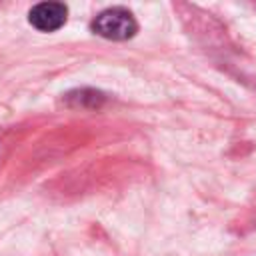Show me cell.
Instances as JSON below:
<instances>
[{
    "instance_id": "1",
    "label": "cell",
    "mask_w": 256,
    "mask_h": 256,
    "mask_svg": "<svg viewBox=\"0 0 256 256\" xmlns=\"http://www.w3.org/2000/svg\"><path fill=\"white\" fill-rule=\"evenodd\" d=\"M92 30L98 36L108 40H128L138 32V22L130 10L114 6L108 10H102L92 20Z\"/></svg>"
},
{
    "instance_id": "2",
    "label": "cell",
    "mask_w": 256,
    "mask_h": 256,
    "mask_svg": "<svg viewBox=\"0 0 256 256\" xmlns=\"http://www.w3.org/2000/svg\"><path fill=\"white\" fill-rule=\"evenodd\" d=\"M68 18V8L62 2H40L32 6L28 20L40 32H54L64 26Z\"/></svg>"
}]
</instances>
